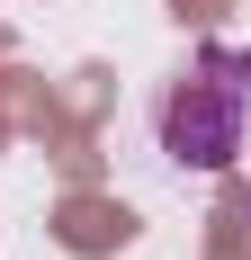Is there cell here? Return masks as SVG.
I'll list each match as a JSON object with an SVG mask.
<instances>
[{
	"instance_id": "1",
	"label": "cell",
	"mask_w": 251,
	"mask_h": 260,
	"mask_svg": "<svg viewBox=\"0 0 251 260\" xmlns=\"http://www.w3.org/2000/svg\"><path fill=\"white\" fill-rule=\"evenodd\" d=\"M251 135V45H198L162 99V153L179 171H225Z\"/></svg>"
}]
</instances>
